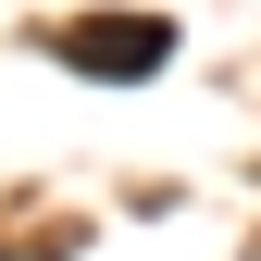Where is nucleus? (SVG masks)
<instances>
[{
    "instance_id": "nucleus-1",
    "label": "nucleus",
    "mask_w": 261,
    "mask_h": 261,
    "mask_svg": "<svg viewBox=\"0 0 261 261\" xmlns=\"http://www.w3.org/2000/svg\"><path fill=\"white\" fill-rule=\"evenodd\" d=\"M50 62L62 75H100V87H149L162 62H174V13H62Z\"/></svg>"
}]
</instances>
